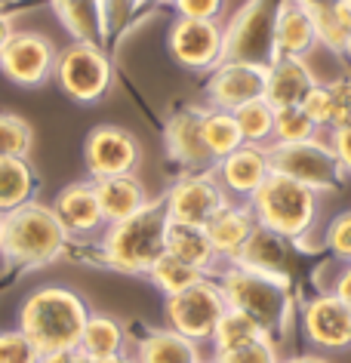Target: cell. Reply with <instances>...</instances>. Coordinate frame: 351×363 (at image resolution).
Returning <instances> with one entry per match:
<instances>
[{
    "label": "cell",
    "instance_id": "cell-15",
    "mask_svg": "<svg viewBox=\"0 0 351 363\" xmlns=\"http://www.w3.org/2000/svg\"><path fill=\"white\" fill-rule=\"evenodd\" d=\"M302 333L321 351L351 348V308L330 293L308 298L302 308Z\"/></svg>",
    "mask_w": 351,
    "mask_h": 363
},
{
    "label": "cell",
    "instance_id": "cell-25",
    "mask_svg": "<svg viewBox=\"0 0 351 363\" xmlns=\"http://www.w3.org/2000/svg\"><path fill=\"white\" fill-rule=\"evenodd\" d=\"M167 252L176 259L188 262V265L201 268L204 274H210L219 265V256H216L213 250V240L210 234H206L204 225H173L169 222L167 228Z\"/></svg>",
    "mask_w": 351,
    "mask_h": 363
},
{
    "label": "cell",
    "instance_id": "cell-22",
    "mask_svg": "<svg viewBox=\"0 0 351 363\" xmlns=\"http://www.w3.org/2000/svg\"><path fill=\"white\" fill-rule=\"evenodd\" d=\"M206 234L213 240V250L222 262H234L238 252L244 250V243L250 240V234L256 228L253 210L250 203H225L210 222L204 225Z\"/></svg>",
    "mask_w": 351,
    "mask_h": 363
},
{
    "label": "cell",
    "instance_id": "cell-45",
    "mask_svg": "<svg viewBox=\"0 0 351 363\" xmlns=\"http://www.w3.org/2000/svg\"><path fill=\"white\" fill-rule=\"evenodd\" d=\"M281 363H330V360L321 357V354H299V357H290V360H281Z\"/></svg>",
    "mask_w": 351,
    "mask_h": 363
},
{
    "label": "cell",
    "instance_id": "cell-40",
    "mask_svg": "<svg viewBox=\"0 0 351 363\" xmlns=\"http://www.w3.org/2000/svg\"><path fill=\"white\" fill-rule=\"evenodd\" d=\"M179 19H216L225 13V0H167Z\"/></svg>",
    "mask_w": 351,
    "mask_h": 363
},
{
    "label": "cell",
    "instance_id": "cell-44",
    "mask_svg": "<svg viewBox=\"0 0 351 363\" xmlns=\"http://www.w3.org/2000/svg\"><path fill=\"white\" fill-rule=\"evenodd\" d=\"M16 34V28H13V16L10 13H0V50L6 47V40H10Z\"/></svg>",
    "mask_w": 351,
    "mask_h": 363
},
{
    "label": "cell",
    "instance_id": "cell-28",
    "mask_svg": "<svg viewBox=\"0 0 351 363\" xmlns=\"http://www.w3.org/2000/svg\"><path fill=\"white\" fill-rule=\"evenodd\" d=\"M34 191H38V176L28 157H0V216L34 201Z\"/></svg>",
    "mask_w": 351,
    "mask_h": 363
},
{
    "label": "cell",
    "instance_id": "cell-5",
    "mask_svg": "<svg viewBox=\"0 0 351 363\" xmlns=\"http://www.w3.org/2000/svg\"><path fill=\"white\" fill-rule=\"evenodd\" d=\"M219 289L225 296V305L250 314L272 339L277 333H284L286 320H290V296H286L284 284L253 274L240 265H225V271L219 274Z\"/></svg>",
    "mask_w": 351,
    "mask_h": 363
},
{
    "label": "cell",
    "instance_id": "cell-46",
    "mask_svg": "<svg viewBox=\"0 0 351 363\" xmlns=\"http://www.w3.org/2000/svg\"><path fill=\"white\" fill-rule=\"evenodd\" d=\"M99 363H136V357H133V354H117V357H108V360H99Z\"/></svg>",
    "mask_w": 351,
    "mask_h": 363
},
{
    "label": "cell",
    "instance_id": "cell-51",
    "mask_svg": "<svg viewBox=\"0 0 351 363\" xmlns=\"http://www.w3.org/2000/svg\"><path fill=\"white\" fill-rule=\"evenodd\" d=\"M0 240H4V216H0Z\"/></svg>",
    "mask_w": 351,
    "mask_h": 363
},
{
    "label": "cell",
    "instance_id": "cell-1",
    "mask_svg": "<svg viewBox=\"0 0 351 363\" xmlns=\"http://www.w3.org/2000/svg\"><path fill=\"white\" fill-rule=\"evenodd\" d=\"M167 206L164 197L142 206L136 216L105 225L99 234V262L121 274H148L151 265L167 252Z\"/></svg>",
    "mask_w": 351,
    "mask_h": 363
},
{
    "label": "cell",
    "instance_id": "cell-43",
    "mask_svg": "<svg viewBox=\"0 0 351 363\" xmlns=\"http://www.w3.org/2000/svg\"><path fill=\"white\" fill-rule=\"evenodd\" d=\"M40 363H96L84 348H62V351H50V354H43V360Z\"/></svg>",
    "mask_w": 351,
    "mask_h": 363
},
{
    "label": "cell",
    "instance_id": "cell-37",
    "mask_svg": "<svg viewBox=\"0 0 351 363\" xmlns=\"http://www.w3.org/2000/svg\"><path fill=\"white\" fill-rule=\"evenodd\" d=\"M213 363H281V357H277V345L272 335H262V339L238 345V348L216 351Z\"/></svg>",
    "mask_w": 351,
    "mask_h": 363
},
{
    "label": "cell",
    "instance_id": "cell-2",
    "mask_svg": "<svg viewBox=\"0 0 351 363\" xmlns=\"http://www.w3.org/2000/svg\"><path fill=\"white\" fill-rule=\"evenodd\" d=\"M87 298L68 286H38L19 308V330L43 354L74 348L87 326Z\"/></svg>",
    "mask_w": 351,
    "mask_h": 363
},
{
    "label": "cell",
    "instance_id": "cell-47",
    "mask_svg": "<svg viewBox=\"0 0 351 363\" xmlns=\"http://www.w3.org/2000/svg\"><path fill=\"white\" fill-rule=\"evenodd\" d=\"M296 4L308 6V10H314V6H327V4H336V0H296Z\"/></svg>",
    "mask_w": 351,
    "mask_h": 363
},
{
    "label": "cell",
    "instance_id": "cell-34",
    "mask_svg": "<svg viewBox=\"0 0 351 363\" xmlns=\"http://www.w3.org/2000/svg\"><path fill=\"white\" fill-rule=\"evenodd\" d=\"M262 335H268V333L253 320V317L244 314V311H234V308H228V311L222 314V320L216 323V333H213L210 342H213L216 351H228V348H238V345H247V342L262 339Z\"/></svg>",
    "mask_w": 351,
    "mask_h": 363
},
{
    "label": "cell",
    "instance_id": "cell-8",
    "mask_svg": "<svg viewBox=\"0 0 351 363\" xmlns=\"http://www.w3.org/2000/svg\"><path fill=\"white\" fill-rule=\"evenodd\" d=\"M268 163H272V172H284L318 194L336 191L345 182V172L323 135L299 145H268Z\"/></svg>",
    "mask_w": 351,
    "mask_h": 363
},
{
    "label": "cell",
    "instance_id": "cell-3",
    "mask_svg": "<svg viewBox=\"0 0 351 363\" xmlns=\"http://www.w3.org/2000/svg\"><path fill=\"white\" fill-rule=\"evenodd\" d=\"M68 234L56 219L52 206L28 201L19 210L4 216L0 256L16 268H43L56 262L68 247Z\"/></svg>",
    "mask_w": 351,
    "mask_h": 363
},
{
    "label": "cell",
    "instance_id": "cell-33",
    "mask_svg": "<svg viewBox=\"0 0 351 363\" xmlns=\"http://www.w3.org/2000/svg\"><path fill=\"white\" fill-rule=\"evenodd\" d=\"M234 121L240 126V135H244L247 145H259V148H268L274 139V108L265 102V99H253V102L240 105L238 111H231Z\"/></svg>",
    "mask_w": 351,
    "mask_h": 363
},
{
    "label": "cell",
    "instance_id": "cell-36",
    "mask_svg": "<svg viewBox=\"0 0 351 363\" xmlns=\"http://www.w3.org/2000/svg\"><path fill=\"white\" fill-rule=\"evenodd\" d=\"M34 145V130L19 114L0 111V157H28Z\"/></svg>",
    "mask_w": 351,
    "mask_h": 363
},
{
    "label": "cell",
    "instance_id": "cell-27",
    "mask_svg": "<svg viewBox=\"0 0 351 363\" xmlns=\"http://www.w3.org/2000/svg\"><path fill=\"white\" fill-rule=\"evenodd\" d=\"M50 6L56 10V16L65 25V31L77 43H102L105 22H102V4L99 0H50Z\"/></svg>",
    "mask_w": 351,
    "mask_h": 363
},
{
    "label": "cell",
    "instance_id": "cell-32",
    "mask_svg": "<svg viewBox=\"0 0 351 363\" xmlns=\"http://www.w3.org/2000/svg\"><path fill=\"white\" fill-rule=\"evenodd\" d=\"M151 284H155L160 293L167 296H176V293H182V289L188 286H194V284H201V280L206 277L201 268H194V265H188V262L182 259H176V256H169V252H164L155 265H151V271L145 274Z\"/></svg>",
    "mask_w": 351,
    "mask_h": 363
},
{
    "label": "cell",
    "instance_id": "cell-38",
    "mask_svg": "<svg viewBox=\"0 0 351 363\" xmlns=\"http://www.w3.org/2000/svg\"><path fill=\"white\" fill-rule=\"evenodd\" d=\"M40 360L43 351L19 326L16 330H0V363H40Z\"/></svg>",
    "mask_w": 351,
    "mask_h": 363
},
{
    "label": "cell",
    "instance_id": "cell-52",
    "mask_svg": "<svg viewBox=\"0 0 351 363\" xmlns=\"http://www.w3.org/2000/svg\"><path fill=\"white\" fill-rule=\"evenodd\" d=\"M139 4H160V0H139Z\"/></svg>",
    "mask_w": 351,
    "mask_h": 363
},
{
    "label": "cell",
    "instance_id": "cell-4",
    "mask_svg": "<svg viewBox=\"0 0 351 363\" xmlns=\"http://www.w3.org/2000/svg\"><path fill=\"white\" fill-rule=\"evenodd\" d=\"M318 191L305 188L284 172H268L262 188L250 197V210H253L256 225L274 231L284 240H305L308 231L318 222Z\"/></svg>",
    "mask_w": 351,
    "mask_h": 363
},
{
    "label": "cell",
    "instance_id": "cell-21",
    "mask_svg": "<svg viewBox=\"0 0 351 363\" xmlns=\"http://www.w3.org/2000/svg\"><path fill=\"white\" fill-rule=\"evenodd\" d=\"M228 265H240L253 274H262V277H272L277 284L290 286V271H286V243L284 238H277L274 231L256 225L250 240L244 243V250L238 252V259L228 262Z\"/></svg>",
    "mask_w": 351,
    "mask_h": 363
},
{
    "label": "cell",
    "instance_id": "cell-49",
    "mask_svg": "<svg viewBox=\"0 0 351 363\" xmlns=\"http://www.w3.org/2000/svg\"><path fill=\"white\" fill-rule=\"evenodd\" d=\"M339 4H342V6H345V10H348V13H351V0H339Z\"/></svg>",
    "mask_w": 351,
    "mask_h": 363
},
{
    "label": "cell",
    "instance_id": "cell-18",
    "mask_svg": "<svg viewBox=\"0 0 351 363\" xmlns=\"http://www.w3.org/2000/svg\"><path fill=\"white\" fill-rule=\"evenodd\" d=\"M268 172H272L268 148H259V145H240V148L234 154H228L225 160L213 163V176L219 179L225 194L244 197V201H250V197L262 188Z\"/></svg>",
    "mask_w": 351,
    "mask_h": 363
},
{
    "label": "cell",
    "instance_id": "cell-29",
    "mask_svg": "<svg viewBox=\"0 0 351 363\" xmlns=\"http://www.w3.org/2000/svg\"><path fill=\"white\" fill-rule=\"evenodd\" d=\"M77 348H84L96 363L108 360V357H117V354H123V348H127V333H123L121 320H114L111 314L89 311Z\"/></svg>",
    "mask_w": 351,
    "mask_h": 363
},
{
    "label": "cell",
    "instance_id": "cell-23",
    "mask_svg": "<svg viewBox=\"0 0 351 363\" xmlns=\"http://www.w3.org/2000/svg\"><path fill=\"white\" fill-rule=\"evenodd\" d=\"M302 108L321 126V133L351 123V77H336L327 80V84L318 80L311 93L305 96Z\"/></svg>",
    "mask_w": 351,
    "mask_h": 363
},
{
    "label": "cell",
    "instance_id": "cell-17",
    "mask_svg": "<svg viewBox=\"0 0 351 363\" xmlns=\"http://www.w3.org/2000/svg\"><path fill=\"white\" fill-rule=\"evenodd\" d=\"M201 114H204V108H179L164 126L167 157L176 160L188 172L213 169V157L206 151L204 133H201Z\"/></svg>",
    "mask_w": 351,
    "mask_h": 363
},
{
    "label": "cell",
    "instance_id": "cell-10",
    "mask_svg": "<svg viewBox=\"0 0 351 363\" xmlns=\"http://www.w3.org/2000/svg\"><path fill=\"white\" fill-rule=\"evenodd\" d=\"M59 50L40 31H16L0 50V74L22 89H38L56 74Z\"/></svg>",
    "mask_w": 351,
    "mask_h": 363
},
{
    "label": "cell",
    "instance_id": "cell-14",
    "mask_svg": "<svg viewBox=\"0 0 351 363\" xmlns=\"http://www.w3.org/2000/svg\"><path fill=\"white\" fill-rule=\"evenodd\" d=\"M268 65H250V62H222L210 71L206 84V105L219 111H238L240 105L265 96Z\"/></svg>",
    "mask_w": 351,
    "mask_h": 363
},
{
    "label": "cell",
    "instance_id": "cell-16",
    "mask_svg": "<svg viewBox=\"0 0 351 363\" xmlns=\"http://www.w3.org/2000/svg\"><path fill=\"white\" fill-rule=\"evenodd\" d=\"M52 213L62 222L68 238H99L105 231V216L99 206V194H96V182L93 179H80L71 182L52 201Z\"/></svg>",
    "mask_w": 351,
    "mask_h": 363
},
{
    "label": "cell",
    "instance_id": "cell-12",
    "mask_svg": "<svg viewBox=\"0 0 351 363\" xmlns=\"http://www.w3.org/2000/svg\"><path fill=\"white\" fill-rule=\"evenodd\" d=\"M225 203H231V197L225 194L213 169L188 172L164 194L167 219L173 225H206Z\"/></svg>",
    "mask_w": 351,
    "mask_h": 363
},
{
    "label": "cell",
    "instance_id": "cell-7",
    "mask_svg": "<svg viewBox=\"0 0 351 363\" xmlns=\"http://www.w3.org/2000/svg\"><path fill=\"white\" fill-rule=\"evenodd\" d=\"M274 6L272 0H247L225 22L222 62H250L272 65L274 62Z\"/></svg>",
    "mask_w": 351,
    "mask_h": 363
},
{
    "label": "cell",
    "instance_id": "cell-6",
    "mask_svg": "<svg viewBox=\"0 0 351 363\" xmlns=\"http://www.w3.org/2000/svg\"><path fill=\"white\" fill-rule=\"evenodd\" d=\"M52 80L62 86V93L80 105L102 102L114 84L111 59L96 43H68L56 59V74Z\"/></svg>",
    "mask_w": 351,
    "mask_h": 363
},
{
    "label": "cell",
    "instance_id": "cell-19",
    "mask_svg": "<svg viewBox=\"0 0 351 363\" xmlns=\"http://www.w3.org/2000/svg\"><path fill=\"white\" fill-rule=\"evenodd\" d=\"M318 50L311 10L296 0H277L274 6V59H308Z\"/></svg>",
    "mask_w": 351,
    "mask_h": 363
},
{
    "label": "cell",
    "instance_id": "cell-11",
    "mask_svg": "<svg viewBox=\"0 0 351 363\" xmlns=\"http://www.w3.org/2000/svg\"><path fill=\"white\" fill-rule=\"evenodd\" d=\"M142 163V145L130 130L114 123L93 126L84 139V167L89 179H111V176H136Z\"/></svg>",
    "mask_w": 351,
    "mask_h": 363
},
{
    "label": "cell",
    "instance_id": "cell-20",
    "mask_svg": "<svg viewBox=\"0 0 351 363\" xmlns=\"http://www.w3.org/2000/svg\"><path fill=\"white\" fill-rule=\"evenodd\" d=\"M318 77L308 68V59H274L265 74V102L274 108H296L314 89Z\"/></svg>",
    "mask_w": 351,
    "mask_h": 363
},
{
    "label": "cell",
    "instance_id": "cell-41",
    "mask_svg": "<svg viewBox=\"0 0 351 363\" xmlns=\"http://www.w3.org/2000/svg\"><path fill=\"white\" fill-rule=\"evenodd\" d=\"M327 145L333 148V154H336L342 172H345V176H351V123L330 130V133H327Z\"/></svg>",
    "mask_w": 351,
    "mask_h": 363
},
{
    "label": "cell",
    "instance_id": "cell-53",
    "mask_svg": "<svg viewBox=\"0 0 351 363\" xmlns=\"http://www.w3.org/2000/svg\"><path fill=\"white\" fill-rule=\"evenodd\" d=\"M201 363H213V360H201Z\"/></svg>",
    "mask_w": 351,
    "mask_h": 363
},
{
    "label": "cell",
    "instance_id": "cell-30",
    "mask_svg": "<svg viewBox=\"0 0 351 363\" xmlns=\"http://www.w3.org/2000/svg\"><path fill=\"white\" fill-rule=\"evenodd\" d=\"M201 133H204V145L206 151H210L213 163L225 160L228 154H234L244 142V135H240V126L234 121L231 111H219V108H204L201 114Z\"/></svg>",
    "mask_w": 351,
    "mask_h": 363
},
{
    "label": "cell",
    "instance_id": "cell-48",
    "mask_svg": "<svg viewBox=\"0 0 351 363\" xmlns=\"http://www.w3.org/2000/svg\"><path fill=\"white\" fill-rule=\"evenodd\" d=\"M16 4V0H0V13H6V6Z\"/></svg>",
    "mask_w": 351,
    "mask_h": 363
},
{
    "label": "cell",
    "instance_id": "cell-24",
    "mask_svg": "<svg viewBox=\"0 0 351 363\" xmlns=\"http://www.w3.org/2000/svg\"><path fill=\"white\" fill-rule=\"evenodd\" d=\"M96 194H99V206H102L105 222H121L136 216L142 206L151 203V197L145 191L139 176H111V179H99L96 182Z\"/></svg>",
    "mask_w": 351,
    "mask_h": 363
},
{
    "label": "cell",
    "instance_id": "cell-26",
    "mask_svg": "<svg viewBox=\"0 0 351 363\" xmlns=\"http://www.w3.org/2000/svg\"><path fill=\"white\" fill-rule=\"evenodd\" d=\"M136 363H201V345L176 330H151L136 348Z\"/></svg>",
    "mask_w": 351,
    "mask_h": 363
},
{
    "label": "cell",
    "instance_id": "cell-31",
    "mask_svg": "<svg viewBox=\"0 0 351 363\" xmlns=\"http://www.w3.org/2000/svg\"><path fill=\"white\" fill-rule=\"evenodd\" d=\"M311 22H314V38H318V47L330 50V52H339L345 56V47H348V10L339 4H327V6H314L311 10Z\"/></svg>",
    "mask_w": 351,
    "mask_h": 363
},
{
    "label": "cell",
    "instance_id": "cell-42",
    "mask_svg": "<svg viewBox=\"0 0 351 363\" xmlns=\"http://www.w3.org/2000/svg\"><path fill=\"white\" fill-rule=\"evenodd\" d=\"M323 293L336 296L342 305H348V308H351V262H348V265H342V268L336 271V277L330 280V286L323 289Z\"/></svg>",
    "mask_w": 351,
    "mask_h": 363
},
{
    "label": "cell",
    "instance_id": "cell-35",
    "mask_svg": "<svg viewBox=\"0 0 351 363\" xmlns=\"http://www.w3.org/2000/svg\"><path fill=\"white\" fill-rule=\"evenodd\" d=\"M321 126L305 114L302 105L296 108H277L274 111V139L272 145H299V142H311L321 139Z\"/></svg>",
    "mask_w": 351,
    "mask_h": 363
},
{
    "label": "cell",
    "instance_id": "cell-9",
    "mask_svg": "<svg viewBox=\"0 0 351 363\" xmlns=\"http://www.w3.org/2000/svg\"><path fill=\"white\" fill-rule=\"evenodd\" d=\"M164 311H167L169 330L182 333L185 339L201 345V342L213 339L216 323L222 320V314L228 311V305H225L219 284H213L210 277H204L201 284L188 286L176 296H167Z\"/></svg>",
    "mask_w": 351,
    "mask_h": 363
},
{
    "label": "cell",
    "instance_id": "cell-13",
    "mask_svg": "<svg viewBox=\"0 0 351 363\" xmlns=\"http://www.w3.org/2000/svg\"><path fill=\"white\" fill-rule=\"evenodd\" d=\"M169 56L188 71H216L222 65L225 25L216 19H176L167 34Z\"/></svg>",
    "mask_w": 351,
    "mask_h": 363
},
{
    "label": "cell",
    "instance_id": "cell-39",
    "mask_svg": "<svg viewBox=\"0 0 351 363\" xmlns=\"http://www.w3.org/2000/svg\"><path fill=\"white\" fill-rule=\"evenodd\" d=\"M323 243L336 259L351 262V210L333 216L327 231H323Z\"/></svg>",
    "mask_w": 351,
    "mask_h": 363
},
{
    "label": "cell",
    "instance_id": "cell-50",
    "mask_svg": "<svg viewBox=\"0 0 351 363\" xmlns=\"http://www.w3.org/2000/svg\"><path fill=\"white\" fill-rule=\"evenodd\" d=\"M345 56H348V62H351V38H348V47H345Z\"/></svg>",
    "mask_w": 351,
    "mask_h": 363
}]
</instances>
